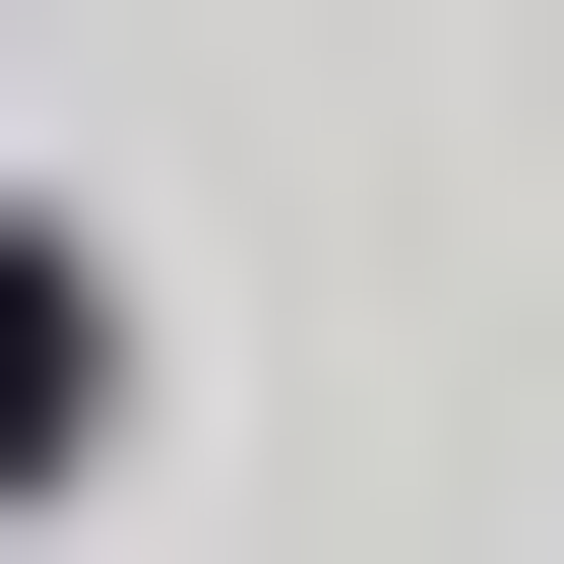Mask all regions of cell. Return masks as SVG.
I'll list each match as a JSON object with an SVG mask.
<instances>
[{"label":"cell","mask_w":564,"mask_h":564,"mask_svg":"<svg viewBox=\"0 0 564 564\" xmlns=\"http://www.w3.org/2000/svg\"><path fill=\"white\" fill-rule=\"evenodd\" d=\"M0 440H63V251H0Z\"/></svg>","instance_id":"cell-1"}]
</instances>
